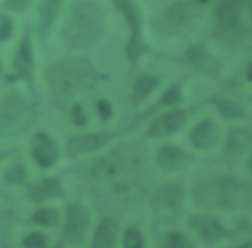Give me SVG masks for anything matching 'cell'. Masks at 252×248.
<instances>
[{
    "label": "cell",
    "instance_id": "obj_1",
    "mask_svg": "<svg viewBox=\"0 0 252 248\" xmlns=\"http://www.w3.org/2000/svg\"><path fill=\"white\" fill-rule=\"evenodd\" d=\"M81 177L108 195L138 191L146 179V155L136 146H118L81 167Z\"/></svg>",
    "mask_w": 252,
    "mask_h": 248
},
{
    "label": "cell",
    "instance_id": "obj_2",
    "mask_svg": "<svg viewBox=\"0 0 252 248\" xmlns=\"http://www.w3.org/2000/svg\"><path fill=\"white\" fill-rule=\"evenodd\" d=\"M43 75L51 104L57 108H69L77 94L93 91L102 79H106V75L96 71L85 57L57 59L45 67Z\"/></svg>",
    "mask_w": 252,
    "mask_h": 248
},
{
    "label": "cell",
    "instance_id": "obj_3",
    "mask_svg": "<svg viewBox=\"0 0 252 248\" xmlns=\"http://www.w3.org/2000/svg\"><path fill=\"white\" fill-rule=\"evenodd\" d=\"M195 205L207 211H240L252 207V183L234 175H215L201 179L191 189Z\"/></svg>",
    "mask_w": 252,
    "mask_h": 248
},
{
    "label": "cell",
    "instance_id": "obj_4",
    "mask_svg": "<svg viewBox=\"0 0 252 248\" xmlns=\"http://www.w3.org/2000/svg\"><path fill=\"white\" fill-rule=\"evenodd\" d=\"M106 10L96 0L71 2L61 26V37L71 49H85L98 41L104 31Z\"/></svg>",
    "mask_w": 252,
    "mask_h": 248
},
{
    "label": "cell",
    "instance_id": "obj_5",
    "mask_svg": "<svg viewBox=\"0 0 252 248\" xmlns=\"http://www.w3.org/2000/svg\"><path fill=\"white\" fill-rule=\"evenodd\" d=\"M35 120L33 108L18 91L0 96V140L26 134Z\"/></svg>",
    "mask_w": 252,
    "mask_h": 248
},
{
    "label": "cell",
    "instance_id": "obj_6",
    "mask_svg": "<svg viewBox=\"0 0 252 248\" xmlns=\"http://www.w3.org/2000/svg\"><path fill=\"white\" fill-rule=\"evenodd\" d=\"M244 31L242 0H220L215 8V37L224 43H236Z\"/></svg>",
    "mask_w": 252,
    "mask_h": 248
},
{
    "label": "cell",
    "instance_id": "obj_7",
    "mask_svg": "<svg viewBox=\"0 0 252 248\" xmlns=\"http://www.w3.org/2000/svg\"><path fill=\"white\" fill-rule=\"evenodd\" d=\"M118 14H122L126 26H128V41H126V57L130 63H138L144 53L148 51L146 39H144V24L142 14L136 4V0H112Z\"/></svg>",
    "mask_w": 252,
    "mask_h": 248
},
{
    "label": "cell",
    "instance_id": "obj_8",
    "mask_svg": "<svg viewBox=\"0 0 252 248\" xmlns=\"http://www.w3.org/2000/svg\"><path fill=\"white\" fill-rule=\"evenodd\" d=\"M197 16V4L189 2V0H175L171 6H167L156 20H154V28L158 33L173 37V35H181L183 31H187V28L193 24Z\"/></svg>",
    "mask_w": 252,
    "mask_h": 248
},
{
    "label": "cell",
    "instance_id": "obj_9",
    "mask_svg": "<svg viewBox=\"0 0 252 248\" xmlns=\"http://www.w3.org/2000/svg\"><path fill=\"white\" fill-rule=\"evenodd\" d=\"M118 136H120V132H116V130H98V132L73 134V136L67 138L65 154L71 159H77L81 155H91V154L100 152L102 148H106Z\"/></svg>",
    "mask_w": 252,
    "mask_h": 248
},
{
    "label": "cell",
    "instance_id": "obj_10",
    "mask_svg": "<svg viewBox=\"0 0 252 248\" xmlns=\"http://www.w3.org/2000/svg\"><path fill=\"white\" fill-rule=\"evenodd\" d=\"M89 228H91V213L89 209L79 203V201H73L65 207V220H63V240L67 244H83L87 240V234H89Z\"/></svg>",
    "mask_w": 252,
    "mask_h": 248
},
{
    "label": "cell",
    "instance_id": "obj_11",
    "mask_svg": "<svg viewBox=\"0 0 252 248\" xmlns=\"http://www.w3.org/2000/svg\"><path fill=\"white\" fill-rule=\"evenodd\" d=\"M195 108L197 106H191V108H169V110H163V112L156 114L154 120L148 126V130H146V136L148 138H167V136L177 134L185 126V122L191 118Z\"/></svg>",
    "mask_w": 252,
    "mask_h": 248
},
{
    "label": "cell",
    "instance_id": "obj_12",
    "mask_svg": "<svg viewBox=\"0 0 252 248\" xmlns=\"http://www.w3.org/2000/svg\"><path fill=\"white\" fill-rule=\"evenodd\" d=\"M179 63H183L185 67L207 75V77H219L222 71V63L217 55H213L209 51L207 45L203 43H191L181 55H179Z\"/></svg>",
    "mask_w": 252,
    "mask_h": 248
},
{
    "label": "cell",
    "instance_id": "obj_13",
    "mask_svg": "<svg viewBox=\"0 0 252 248\" xmlns=\"http://www.w3.org/2000/svg\"><path fill=\"white\" fill-rule=\"evenodd\" d=\"M187 224H189V228H193L201 236V240L207 246L219 244L220 240H226V238L232 236V232L222 224V220L219 217H213V215H207V213L191 215L187 218Z\"/></svg>",
    "mask_w": 252,
    "mask_h": 248
},
{
    "label": "cell",
    "instance_id": "obj_14",
    "mask_svg": "<svg viewBox=\"0 0 252 248\" xmlns=\"http://www.w3.org/2000/svg\"><path fill=\"white\" fill-rule=\"evenodd\" d=\"M33 69H35V59H33V45H32V35L30 30L24 31L18 49L12 59V79L26 81L28 85L33 87Z\"/></svg>",
    "mask_w": 252,
    "mask_h": 248
},
{
    "label": "cell",
    "instance_id": "obj_15",
    "mask_svg": "<svg viewBox=\"0 0 252 248\" xmlns=\"http://www.w3.org/2000/svg\"><path fill=\"white\" fill-rule=\"evenodd\" d=\"M32 157L41 169H49L59 161V146L45 130L32 134Z\"/></svg>",
    "mask_w": 252,
    "mask_h": 248
},
{
    "label": "cell",
    "instance_id": "obj_16",
    "mask_svg": "<svg viewBox=\"0 0 252 248\" xmlns=\"http://www.w3.org/2000/svg\"><path fill=\"white\" fill-rule=\"evenodd\" d=\"M191 163H193V154H189L187 150H183L175 144L165 142L159 146V150L156 154V165L163 173H177Z\"/></svg>",
    "mask_w": 252,
    "mask_h": 248
},
{
    "label": "cell",
    "instance_id": "obj_17",
    "mask_svg": "<svg viewBox=\"0 0 252 248\" xmlns=\"http://www.w3.org/2000/svg\"><path fill=\"white\" fill-rule=\"evenodd\" d=\"M185 199V187L179 181H169L165 185H159L152 197L150 205L154 211H177L183 205Z\"/></svg>",
    "mask_w": 252,
    "mask_h": 248
},
{
    "label": "cell",
    "instance_id": "obj_18",
    "mask_svg": "<svg viewBox=\"0 0 252 248\" xmlns=\"http://www.w3.org/2000/svg\"><path fill=\"white\" fill-rule=\"evenodd\" d=\"M220 140V126L217 124V120L213 118H203L199 120L191 132H189V142L195 150H201V152H207V150H213Z\"/></svg>",
    "mask_w": 252,
    "mask_h": 248
},
{
    "label": "cell",
    "instance_id": "obj_19",
    "mask_svg": "<svg viewBox=\"0 0 252 248\" xmlns=\"http://www.w3.org/2000/svg\"><path fill=\"white\" fill-rule=\"evenodd\" d=\"M26 197L32 203H45L63 197V185L57 177H41L26 187Z\"/></svg>",
    "mask_w": 252,
    "mask_h": 248
},
{
    "label": "cell",
    "instance_id": "obj_20",
    "mask_svg": "<svg viewBox=\"0 0 252 248\" xmlns=\"http://www.w3.org/2000/svg\"><path fill=\"white\" fill-rule=\"evenodd\" d=\"M181 102H183V81H175V83H171V85L165 89V93L156 100V104H152L144 114L138 116L136 124L142 122V120H146V118H150V116H156V114L163 112L165 108L169 110V108H173V106H177V104H181Z\"/></svg>",
    "mask_w": 252,
    "mask_h": 248
},
{
    "label": "cell",
    "instance_id": "obj_21",
    "mask_svg": "<svg viewBox=\"0 0 252 248\" xmlns=\"http://www.w3.org/2000/svg\"><path fill=\"white\" fill-rule=\"evenodd\" d=\"M118 242V220L114 217H102L93 232L91 248H116Z\"/></svg>",
    "mask_w": 252,
    "mask_h": 248
},
{
    "label": "cell",
    "instance_id": "obj_22",
    "mask_svg": "<svg viewBox=\"0 0 252 248\" xmlns=\"http://www.w3.org/2000/svg\"><path fill=\"white\" fill-rule=\"evenodd\" d=\"M252 148V126H234L224 140V154L242 155Z\"/></svg>",
    "mask_w": 252,
    "mask_h": 248
},
{
    "label": "cell",
    "instance_id": "obj_23",
    "mask_svg": "<svg viewBox=\"0 0 252 248\" xmlns=\"http://www.w3.org/2000/svg\"><path fill=\"white\" fill-rule=\"evenodd\" d=\"M161 83V77L159 75H140L134 79L132 83V91H130V100L134 104H140L144 102Z\"/></svg>",
    "mask_w": 252,
    "mask_h": 248
},
{
    "label": "cell",
    "instance_id": "obj_24",
    "mask_svg": "<svg viewBox=\"0 0 252 248\" xmlns=\"http://www.w3.org/2000/svg\"><path fill=\"white\" fill-rule=\"evenodd\" d=\"M209 102H211V104L217 108V112H219L222 118H226V120H246V118H248L246 108H244L238 100H234V98H230V96H213Z\"/></svg>",
    "mask_w": 252,
    "mask_h": 248
},
{
    "label": "cell",
    "instance_id": "obj_25",
    "mask_svg": "<svg viewBox=\"0 0 252 248\" xmlns=\"http://www.w3.org/2000/svg\"><path fill=\"white\" fill-rule=\"evenodd\" d=\"M61 2L63 0H43L39 4V8H37V28H39L41 37H45L49 33L51 26L55 24V18L59 14Z\"/></svg>",
    "mask_w": 252,
    "mask_h": 248
},
{
    "label": "cell",
    "instance_id": "obj_26",
    "mask_svg": "<svg viewBox=\"0 0 252 248\" xmlns=\"http://www.w3.org/2000/svg\"><path fill=\"white\" fill-rule=\"evenodd\" d=\"M30 222L37 224V226H43V228H53V226L59 224V213L53 207H37L32 213Z\"/></svg>",
    "mask_w": 252,
    "mask_h": 248
},
{
    "label": "cell",
    "instance_id": "obj_27",
    "mask_svg": "<svg viewBox=\"0 0 252 248\" xmlns=\"http://www.w3.org/2000/svg\"><path fill=\"white\" fill-rule=\"evenodd\" d=\"M14 213L8 209H0V248L12 246V228H14Z\"/></svg>",
    "mask_w": 252,
    "mask_h": 248
},
{
    "label": "cell",
    "instance_id": "obj_28",
    "mask_svg": "<svg viewBox=\"0 0 252 248\" xmlns=\"http://www.w3.org/2000/svg\"><path fill=\"white\" fill-rule=\"evenodd\" d=\"M161 248H195V244L185 232L169 230L161 240Z\"/></svg>",
    "mask_w": 252,
    "mask_h": 248
},
{
    "label": "cell",
    "instance_id": "obj_29",
    "mask_svg": "<svg viewBox=\"0 0 252 248\" xmlns=\"http://www.w3.org/2000/svg\"><path fill=\"white\" fill-rule=\"evenodd\" d=\"M122 248H146L144 234L138 226H128L122 234Z\"/></svg>",
    "mask_w": 252,
    "mask_h": 248
},
{
    "label": "cell",
    "instance_id": "obj_30",
    "mask_svg": "<svg viewBox=\"0 0 252 248\" xmlns=\"http://www.w3.org/2000/svg\"><path fill=\"white\" fill-rule=\"evenodd\" d=\"M26 175H28L26 165H24V163H20V161H14V163H10V165H8V169L4 171V183H8V185L24 183Z\"/></svg>",
    "mask_w": 252,
    "mask_h": 248
},
{
    "label": "cell",
    "instance_id": "obj_31",
    "mask_svg": "<svg viewBox=\"0 0 252 248\" xmlns=\"http://www.w3.org/2000/svg\"><path fill=\"white\" fill-rule=\"evenodd\" d=\"M69 118H71V124L75 128L87 126L89 116H87V110H85L83 102H71V106H69Z\"/></svg>",
    "mask_w": 252,
    "mask_h": 248
},
{
    "label": "cell",
    "instance_id": "obj_32",
    "mask_svg": "<svg viewBox=\"0 0 252 248\" xmlns=\"http://www.w3.org/2000/svg\"><path fill=\"white\" fill-rule=\"evenodd\" d=\"M22 246L24 248H47V234L39 232V230L28 232L22 240Z\"/></svg>",
    "mask_w": 252,
    "mask_h": 248
},
{
    "label": "cell",
    "instance_id": "obj_33",
    "mask_svg": "<svg viewBox=\"0 0 252 248\" xmlns=\"http://www.w3.org/2000/svg\"><path fill=\"white\" fill-rule=\"evenodd\" d=\"M14 35V22L10 16L0 14V41H8Z\"/></svg>",
    "mask_w": 252,
    "mask_h": 248
},
{
    "label": "cell",
    "instance_id": "obj_34",
    "mask_svg": "<svg viewBox=\"0 0 252 248\" xmlns=\"http://www.w3.org/2000/svg\"><path fill=\"white\" fill-rule=\"evenodd\" d=\"M96 112H98V118L102 120V122H108L110 118H112V104H110V100H106V98H98L96 100Z\"/></svg>",
    "mask_w": 252,
    "mask_h": 248
},
{
    "label": "cell",
    "instance_id": "obj_35",
    "mask_svg": "<svg viewBox=\"0 0 252 248\" xmlns=\"http://www.w3.org/2000/svg\"><path fill=\"white\" fill-rule=\"evenodd\" d=\"M33 0H4V8L10 12H26Z\"/></svg>",
    "mask_w": 252,
    "mask_h": 248
},
{
    "label": "cell",
    "instance_id": "obj_36",
    "mask_svg": "<svg viewBox=\"0 0 252 248\" xmlns=\"http://www.w3.org/2000/svg\"><path fill=\"white\" fill-rule=\"evenodd\" d=\"M14 154H16V150H14V148H10V150H0V163H2V159L10 157V155H14Z\"/></svg>",
    "mask_w": 252,
    "mask_h": 248
},
{
    "label": "cell",
    "instance_id": "obj_37",
    "mask_svg": "<svg viewBox=\"0 0 252 248\" xmlns=\"http://www.w3.org/2000/svg\"><path fill=\"white\" fill-rule=\"evenodd\" d=\"M246 81H248V83H252V61L246 65Z\"/></svg>",
    "mask_w": 252,
    "mask_h": 248
},
{
    "label": "cell",
    "instance_id": "obj_38",
    "mask_svg": "<svg viewBox=\"0 0 252 248\" xmlns=\"http://www.w3.org/2000/svg\"><path fill=\"white\" fill-rule=\"evenodd\" d=\"M236 248H252V238H250V240H246V242H242V244H238Z\"/></svg>",
    "mask_w": 252,
    "mask_h": 248
},
{
    "label": "cell",
    "instance_id": "obj_39",
    "mask_svg": "<svg viewBox=\"0 0 252 248\" xmlns=\"http://www.w3.org/2000/svg\"><path fill=\"white\" fill-rule=\"evenodd\" d=\"M195 4H199V6H203V4H207V2H211V0H193Z\"/></svg>",
    "mask_w": 252,
    "mask_h": 248
},
{
    "label": "cell",
    "instance_id": "obj_40",
    "mask_svg": "<svg viewBox=\"0 0 252 248\" xmlns=\"http://www.w3.org/2000/svg\"><path fill=\"white\" fill-rule=\"evenodd\" d=\"M2 73H4V65H2V61H0V77H2Z\"/></svg>",
    "mask_w": 252,
    "mask_h": 248
},
{
    "label": "cell",
    "instance_id": "obj_41",
    "mask_svg": "<svg viewBox=\"0 0 252 248\" xmlns=\"http://www.w3.org/2000/svg\"><path fill=\"white\" fill-rule=\"evenodd\" d=\"M248 165H250V171H252V155H250V161H248Z\"/></svg>",
    "mask_w": 252,
    "mask_h": 248
},
{
    "label": "cell",
    "instance_id": "obj_42",
    "mask_svg": "<svg viewBox=\"0 0 252 248\" xmlns=\"http://www.w3.org/2000/svg\"><path fill=\"white\" fill-rule=\"evenodd\" d=\"M53 248H63V246H61V244H55V246H53Z\"/></svg>",
    "mask_w": 252,
    "mask_h": 248
},
{
    "label": "cell",
    "instance_id": "obj_43",
    "mask_svg": "<svg viewBox=\"0 0 252 248\" xmlns=\"http://www.w3.org/2000/svg\"><path fill=\"white\" fill-rule=\"evenodd\" d=\"M250 12H252V2H250Z\"/></svg>",
    "mask_w": 252,
    "mask_h": 248
}]
</instances>
